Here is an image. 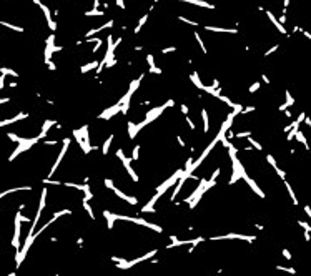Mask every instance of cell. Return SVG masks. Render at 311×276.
I'll list each match as a JSON object with an SVG mask.
<instances>
[{"label":"cell","mask_w":311,"mask_h":276,"mask_svg":"<svg viewBox=\"0 0 311 276\" xmlns=\"http://www.w3.org/2000/svg\"><path fill=\"white\" fill-rule=\"evenodd\" d=\"M116 156H118L120 160L123 161L125 168H127V171L130 173V176H132V180H133V181H138V176H137V173H135V171H133V168H132V160L125 156V155H123V151H121V150H116Z\"/></svg>","instance_id":"1"},{"label":"cell","mask_w":311,"mask_h":276,"mask_svg":"<svg viewBox=\"0 0 311 276\" xmlns=\"http://www.w3.org/2000/svg\"><path fill=\"white\" fill-rule=\"evenodd\" d=\"M240 175L243 176V180H245V181H246L248 185H250V186H251V188H253V191H255L256 195H258V196H261V198H265V193H263V191H261V190H260L258 186H256V183H255V181H253V180H251V178H250V176H248L246 173H245V170H241V171H240Z\"/></svg>","instance_id":"2"},{"label":"cell","mask_w":311,"mask_h":276,"mask_svg":"<svg viewBox=\"0 0 311 276\" xmlns=\"http://www.w3.org/2000/svg\"><path fill=\"white\" fill-rule=\"evenodd\" d=\"M112 190H113V191H115V195H116V196H120V198H123V200L125 201H128V203H132V205H137V203H138V200H137V198H133V196H128V195H125V193H121L120 191V190L118 188H112Z\"/></svg>","instance_id":"3"},{"label":"cell","mask_w":311,"mask_h":276,"mask_svg":"<svg viewBox=\"0 0 311 276\" xmlns=\"http://www.w3.org/2000/svg\"><path fill=\"white\" fill-rule=\"evenodd\" d=\"M181 2H188V3H193V5L196 7H203V8H210V10H213L215 5H211V3L205 2V0H181Z\"/></svg>","instance_id":"4"},{"label":"cell","mask_w":311,"mask_h":276,"mask_svg":"<svg viewBox=\"0 0 311 276\" xmlns=\"http://www.w3.org/2000/svg\"><path fill=\"white\" fill-rule=\"evenodd\" d=\"M206 32H225V33H238L236 28H220V27H205Z\"/></svg>","instance_id":"5"},{"label":"cell","mask_w":311,"mask_h":276,"mask_svg":"<svg viewBox=\"0 0 311 276\" xmlns=\"http://www.w3.org/2000/svg\"><path fill=\"white\" fill-rule=\"evenodd\" d=\"M266 15H268V19H269V20H271V22H273V25H274V27H276V28H278L279 32H281V33H286V30H285V27H283V25H281V24H279V22H278L276 19H274V15H273V13H271V12H266Z\"/></svg>","instance_id":"6"},{"label":"cell","mask_w":311,"mask_h":276,"mask_svg":"<svg viewBox=\"0 0 311 276\" xmlns=\"http://www.w3.org/2000/svg\"><path fill=\"white\" fill-rule=\"evenodd\" d=\"M201 116H203V121H205V126H203V132L205 133H208L210 132V121H208V111L205 110H201Z\"/></svg>","instance_id":"7"},{"label":"cell","mask_w":311,"mask_h":276,"mask_svg":"<svg viewBox=\"0 0 311 276\" xmlns=\"http://www.w3.org/2000/svg\"><path fill=\"white\" fill-rule=\"evenodd\" d=\"M296 140H298L300 143H303V145H304L306 151L309 150V145H308V142H306V137H304V133H303V132H300V130H298V133H296Z\"/></svg>","instance_id":"8"},{"label":"cell","mask_w":311,"mask_h":276,"mask_svg":"<svg viewBox=\"0 0 311 276\" xmlns=\"http://www.w3.org/2000/svg\"><path fill=\"white\" fill-rule=\"evenodd\" d=\"M191 82L195 83V87H196V88H200V90H203V88H205V85L200 82V78H198V73H196V72H193V73H191Z\"/></svg>","instance_id":"9"},{"label":"cell","mask_w":311,"mask_h":276,"mask_svg":"<svg viewBox=\"0 0 311 276\" xmlns=\"http://www.w3.org/2000/svg\"><path fill=\"white\" fill-rule=\"evenodd\" d=\"M285 186H286V190H288V193H290V196H291V200H293V205H298V200H296V195H295V191H293V188H291V185L288 183V181H285Z\"/></svg>","instance_id":"10"},{"label":"cell","mask_w":311,"mask_h":276,"mask_svg":"<svg viewBox=\"0 0 311 276\" xmlns=\"http://www.w3.org/2000/svg\"><path fill=\"white\" fill-rule=\"evenodd\" d=\"M112 140H113V135H110V137L105 140V143H103V146H102V153H103V155H107V153H108V148H110V145H112Z\"/></svg>","instance_id":"11"},{"label":"cell","mask_w":311,"mask_h":276,"mask_svg":"<svg viewBox=\"0 0 311 276\" xmlns=\"http://www.w3.org/2000/svg\"><path fill=\"white\" fill-rule=\"evenodd\" d=\"M97 67H98V62H97V60H93L92 63H88V65H83V67H82V73H87V72L93 70V68H97Z\"/></svg>","instance_id":"12"},{"label":"cell","mask_w":311,"mask_h":276,"mask_svg":"<svg viewBox=\"0 0 311 276\" xmlns=\"http://www.w3.org/2000/svg\"><path fill=\"white\" fill-rule=\"evenodd\" d=\"M83 208L88 211V216H90V218H92V220L95 218V215H93V210H92V206L88 205V200H85V198H83Z\"/></svg>","instance_id":"13"},{"label":"cell","mask_w":311,"mask_h":276,"mask_svg":"<svg viewBox=\"0 0 311 276\" xmlns=\"http://www.w3.org/2000/svg\"><path fill=\"white\" fill-rule=\"evenodd\" d=\"M146 19H148V13H146V15H143L142 19L138 20V25H137V28H135V33H138L140 28H142V25H145V24H146Z\"/></svg>","instance_id":"14"},{"label":"cell","mask_w":311,"mask_h":276,"mask_svg":"<svg viewBox=\"0 0 311 276\" xmlns=\"http://www.w3.org/2000/svg\"><path fill=\"white\" fill-rule=\"evenodd\" d=\"M103 216H107V220H108V228H113V216H112V213H110V211H103Z\"/></svg>","instance_id":"15"},{"label":"cell","mask_w":311,"mask_h":276,"mask_svg":"<svg viewBox=\"0 0 311 276\" xmlns=\"http://www.w3.org/2000/svg\"><path fill=\"white\" fill-rule=\"evenodd\" d=\"M195 38H196V42H198V45H200V47H201V50H203V53H208V50H206V47H205V45H203V40H201V38H200V35H198V33H196V32H195Z\"/></svg>","instance_id":"16"},{"label":"cell","mask_w":311,"mask_h":276,"mask_svg":"<svg viewBox=\"0 0 311 276\" xmlns=\"http://www.w3.org/2000/svg\"><path fill=\"white\" fill-rule=\"evenodd\" d=\"M248 142H250L251 145H253V146L256 148V150H260V151H261V150H263V146H261V145H260L258 142H256V140H255V138H251V137H248Z\"/></svg>","instance_id":"17"},{"label":"cell","mask_w":311,"mask_h":276,"mask_svg":"<svg viewBox=\"0 0 311 276\" xmlns=\"http://www.w3.org/2000/svg\"><path fill=\"white\" fill-rule=\"evenodd\" d=\"M293 103H295V98H293V97H291V93L286 90V107H291Z\"/></svg>","instance_id":"18"},{"label":"cell","mask_w":311,"mask_h":276,"mask_svg":"<svg viewBox=\"0 0 311 276\" xmlns=\"http://www.w3.org/2000/svg\"><path fill=\"white\" fill-rule=\"evenodd\" d=\"M138 151H140V145H137V146L133 148V156H132V160H135V161H137L138 158H140V153H138Z\"/></svg>","instance_id":"19"},{"label":"cell","mask_w":311,"mask_h":276,"mask_svg":"<svg viewBox=\"0 0 311 276\" xmlns=\"http://www.w3.org/2000/svg\"><path fill=\"white\" fill-rule=\"evenodd\" d=\"M260 87H261V83H260V82H256V83H253L250 88H248V92H250V93H255V92H256V90H258Z\"/></svg>","instance_id":"20"},{"label":"cell","mask_w":311,"mask_h":276,"mask_svg":"<svg viewBox=\"0 0 311 276\" xmlns=\"http://www.w3.org/2000/svg\"><path fill=\"white\" fill-rule=\"evenodd\" d=\"M276 268L281 269V271H286V273H290V274H295V273H296L295 268H285V266H276Z\"/></svg>","instance_id":"21"},{"label":"cell","mask_w":311,"mask_h":276,"mask_svg":"<svg viewBox=\"0 0 311 276\" xmlns=\"http://www.w3.org/2000/svg\"><path fill=\"white\" fill-rule=\"evenodd\" d=\"M251 111H255V107L253 105H250V107H243V115H248V113H251Z\"/></svg>","instance_id":"22"},{"label":"cell","mask_w":311,"mask_h":276,"mask_svg":"<svg viewBox=\"0 0 311 276\" xmlns=\"http://www.w3.org/2000/svg\"><path fill=\"white\" fill-rule=\"evenodd\" d=\"M235 137L236 138H245V137L248 138V137H251V132H240V133H236Z\"/></svg>","instance_id":"23"},{"label":"cell","mask_w":311,"mask_h":276,"mask_svg":"<svg viewBox=\"0 0 311 276\" xmlns=\"http://www.w3.org/2000/svg\"><path fill=\"white\" fill-rule=\"evenodd\" d=\"M87 17H95V15H102L103 17V12H97V10H92V12H85Z\"/></svg>","instance_id":"24"},{"label":"cell","mask_w":311,"mask_h":276,"mask_svg":"<svg viewBox=\"0 0 311 276\" xmlns=\"http://www.w3.org/2000/svg\"><path fill=\"white\" fill-rule=\"evenodd\" d=\"M186 123H188V126H190V130H195V128H196L195 121H193V120H191V118H190V116H188V115H186Z\"/></svg>","instance_id":"25"},{"label":"cell","mask_w":311,"mask_h":276,"mask_svg":"<svg viewBox=\"0 0 311 276\" xmlns=\"http://www.w3.org/2000/svg\"><path fill=\"white\" fill-rule=\"evenodd\" d=\"M150 72H151V73H156V75H160V73H161V68H160V67H155V65H151V67H150Z\"/></svg>","instance_id":"26"},{"label":"cell","mask_w":311,"mask_h":276,"mask_svg":"<svg viewBox=\"0 0 311 276\" xmlns=\"http://www.w3.org/2000/svg\"><path fill=\"white\" fill-rule=\"evenodd\" d=\"M180 20H181V22H185V24H188V25H195V27H198V24H196V22H193V20H188V19H185V17H180Z\"/></svg>","instance_id":"27"},{"label":"cell","mask_w":311,"mask_h":276,"mask_svg":"<svg viewBox=\"0 0 311 276\" xmlns=\"http://www.w3.org/2000/svg\"><path fill=\"white\" fill-rule=\"evenodd\" d=\"M180 111H181V113H183V115H185V116H186V115H188V107H186V105H185V103H181V105H180Z\"/></svg>","instance_id":"28"},{"label":"cell","mask_w":311,"mask_h":276,"mask_svg":"<svg viewBox=\"0 0 311 276\" xmlns=\"http://www.w3.org/2000/svg\"><path fill=\"white\" fill-rule=\"evenodd\" d=\"M102 45H103V40L100 38V40H98V42H97V45H95V48H93V53H97L98 50H100V47H102Z\"/></svg>","instance_id":"29"},{"label":"cell","mask_w":311,"mask_h":276,"mask_svg":"<svg viewBox=\"0 0 311 276\" xmlns=\"http://www.w3.org/2000/svg\"><path fill=\"white\" fill-rule=\"evenodd\" d=\"M278 47H279V45H273V47H271V48H269V50H268L266 53H265V55H266V57H268V55H271V53H273L274 50H278Z\"/></svg>","instance_id":"30"},{"label":"cell","mask_w":311,"mask_h":276,"mask_svg":"<svg viewBox=\"0 0 311 276\" xmlns=\"http://www.w3.org/2000/svg\"><path fill=\"white\" fill-rule=\"evenodd\" d=\"M283 256L286 258V260H293V256H291V253L288 251V250H283Z\"/></svg>","instance_id":"31"},{"label":"cell","mask_w":311,"mask_h":276,"mask_svg":"<svg viewBox=\"0 0 311 276\" xmlns=\"http://www.w3.org/2000/svg\"><path fill=\"white\" fill-rule=\"evenodd\" d=\"M175 50H177V47H166V48H163L161 52H163V53H168V52H175Z\"/></svg>","instance_id":"32"},{"label":"cell","mask_w":311,"mask_h":276,"mask_svg":"<svg viewBox=\"0 0 311 276\" xmlns=\"http://www.w3.org/2000/svg\"><path fill=\"white\" fill-rule=\"evenodd\" d=\"M105 186H107V188H113V183H112V180H110V178H107V180H105Z\"/></svg>","instance_id":"33"},{"label":"cell","mask_w":311,"mask_h":276,"mask_svg":"<svg viewBox=\"0 0 311 276\" xmlns=\"http://www.w3.org/2000/svg\"><path fill=\"white\" fill-rule=\"evenodd\" d=\"M146 62H148V65H155V63H153V55H146Z\"/></svg>","instance_id":"34"},{"label":"cell","mask_w":311,"mask_h":276,"mask_svg":"<svg viewBox=\"0 0 311 276\" xmlns=\"http://www.w3.org/2000/svg\"><path fill=\"white\" fill-rule=\"evenodd\" d=\"M220 87H221V85H220V82H218V80H213V85H211V88H220Z\"/></svg>","instance_id":"35"},{"label":"cell","mask_w":311,"mask_h":276,"mask_svg":"<svg viewBox=\"0 0 311 276\" xmlns=\"http://www.w3.org/2000/svg\"><path fill=\"white\" fill-rule=\"evenodd\" d=\"M304 211H306V215H308L309 218H311V208H309L308 205H304Z\"/></svg>","instance_id":"36"},{"label":"cell","mask_w":311,"mask_h":276,"mask_svg":"<svg viewBox=\"0 0 311 276\" xmlns=\"http://www.w3.org/2000/svg\"><path fill=\"white\" fill-rule=\"evenodd\" d=\"M47 65H48V68H50L52 72H53V70H57V67H55V63H52V62H48V63H47Z\"/></svg>","instance_id":"37"},{"label":"cell","mask_w":311,"mask_h":276,"mask_svg":"<svg viewBox=\"0 0 311 276\" xmlns=\"http://www.w3.org/2000/svg\"><path fill=\"white\" fill-rule=\"evenodd\" d=\"M286 15H281V17H279V24H286Z\"/></svg>","instance_id":"38"},{"label":"cell","mask_w":311,"mask_h":276,"mask_svg":"<svg viewBox=\"0 0 311 276\" xmlns=\"http://www.w3.org/2000/svg\"><path fill=\"white\" fill-rule=\"evenodd\" d=\"M116 5H118L120 8H125V3H123V0H116Z\"/></svg>","instance_id":"39"},{"label":"cell","mask_w":311,"mask_h":276,"mask_svg":"<svg viewBox=\"0 0 311 276\" xmlns=\"http://www.w3.org/2000/svg\"><path fill=\"white\" fill-rule=\"evenodd\" d=\"M301 32H303V35H304L306 38H309V40H311V33H309V32H306V30H301Z\"/></svg>","instance_id":"40"},{"label":"cell","mask_w":311,"mask_h":276,"mask_svg":"<svg viewBox=\"0 0 311 276\" xmlns=\"http://www.w3.org/2000/svg\"><path fill=\"white\" fill-rule=\"evenodd\" d=\"M304 239H306V241H309V239H311V236H309V231H306V230H304Z\"/></svg>","instance_id":"41"},{"label":"cell","mask_w":311,"mask_h":276,"mask_svg":"<svg viewBox=\"0 0 311 276\" xmlns=\"http://www.w3.org/2000/svg\"><path fill=\"white\" fill-rule=\"evenodd\" d=\"M100 7V0H93V8H98Z\"/></svg>","instance_id":"42"},{"label":"cell","mask_w":311,"mask_h":276,"mask_svg":"<svg viewBox=\"0 0 311 276\" xmlns=\"http://www.w3.org/2000/svg\"><path fill=\"white\" fill-rule=\"evenodd\" d=\"M261 78H263V82H265V83H266V85L269 83V80H268V77H266V75H261Z\"/></svg>","instance_id":"43"},{"label":"cell","mask_w":311,"mask_h":276,"mask_svg":"<svg viewBox=\"0 0 311 276\" xmlns=\"http://www.w3.org/2000/svg\"><path fill=\"white\" fill-rule=\"evenodd\" d=\"M178 143H180V145H181V148L185 146V142H183V138H181V137H178Z\"/></svg>","instance_id":"44"},{"label":"cell","mask_w":311,"mask_h":276,"mask_svg":"<svg viewBox=\"0 0 311 276\" xmlns=\"http://www.w3.org/2000/svg\"><path fill=\"white\" fill-rule=\"evenodd\" d=\"M77 243H78V246H83V239L82 238H78V241H77Z\"/></svg>","instance_id":"45"}]
</instances>
